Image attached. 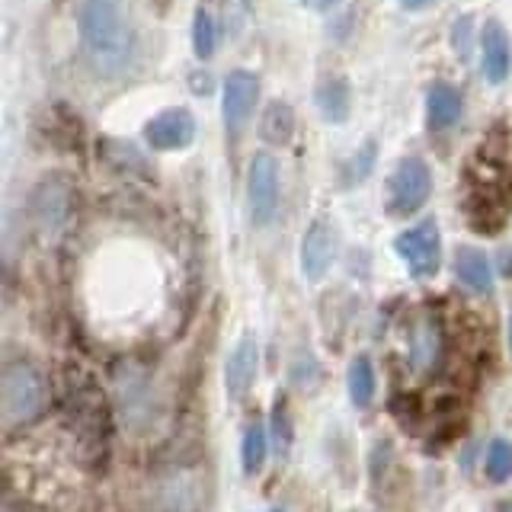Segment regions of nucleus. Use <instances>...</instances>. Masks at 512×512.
Wrapping results in <instances>:
<instances>
[{
    "instance_id": "obj_13",
    "label": "nucleus",
    "mask_w": 512,
    "mask_h": 512,
    "mask_svg": "<svg viewBox=\"0 0 512 512\" xmlns=\"http://www.w3.org/2000/svg\"><path fill=\"white\" fill-rule=\"evenodd\" d=\"M455 276L464 288H471L474 295H490L496 272L493 263L487 260V253H480L474 247H461L455 253Z\"/></svg>"
},
{
    "instance_id": "obj_11",
    "label": "nucleus",
    "mask_w": 512,
    "mask_h": 512,
    "mask_svg": "<svg viewBox=\"0 0 512 512\" xmlns=\"http://www.w3.org/2000/svg\"><path fill=\"white\" fill-rule=\"evenodd\" d=\"M464 116V93L445 80H436L426 90V122L432 132H448Z\"/></svg>"
},
{
    "instance_id": "obj_23",
    "label": "nucleus",
    "mask_w": 512,
    "mask_h": 512,
    "mask_svg": "<svg viewBox=\"0 0 512 512\" xmlns=\"http://www.w3.org/2000/svg\"><path fill=\"white\" fill-rule=\"evenodd\" d=\"M272 439H276L279 452H288V445H292V426H288V416L282 407L272 416Z\"/></svg>"
},
{
    "instance_id": "obj_17",
    "label": "nucleus",
    "mask_w": 512,
    "mask_h": 512,
    "mask_svg": "<svg viewBox=\"0 0 512 512\" xmlns=\"http://www.w3.org/2000/svg\"><path fill=\"white\" fill-rule=\"evenodd\" d=\"M36 212H39L42 231H58L64 215H68V196H64V189L55 183H45L36 192Z\"/></svg>"
},
{
    "instance_id": "obj_19",
    "label": "nucleus",
    "mask_w": 512,
    "mask_h": 512,
    "mask_svg": "<svg viewBox=\"0 0 512 512\" xmlns=\"http://www.w3.org/2000/svg\"><path fill=\"white\" fill-rule=\"evenodd\" d=\"M215 48H218V23L205 7H199L196 16H192V52H196L199 61H208L215 55Z\"/></svg>"
},
{
    "instance_id": "obj_12",
    "label": "nucleus",
    "mask_w": 512,
    "mask_h": 512,
    "mask_svg": "<svg viewBox=\"0 0 512 512\" xmlns=\"http://www.w3.org/2000/svg\"><path fill=\"white\" fill-rule=\"evenodd\" d=\"M314 106L330 125H343L352 112V87L343 74H327L314 87Z\"/></svg>"
},
{
    "instance_id": "obj_21",
    "label": "nucleus",
    "mask_w": 512,
    "mask_h": 512,
    "mask_svg": "<svg viewBox=\"0 0 512 512\" xmlns=\"http://www.w3.org/2000/svg\"><path fill=\"white\" fill-rule=\"evenodd\" d=\"M375 160H378V144L375 141H365L362 148L356 154H349V160L343 164V173H340L343 186H359V183H365L368 173L375 170Z\"/></svg>"
},
{
    "instance_id": "obj_6",
    "label": "nucleus",
    "mask_w": 512,
    "mask_h": 512,
    "mask_svg": "<svg viewBox=\"0 0 512 512\" xmlns=\"http://www.w3.org/2000/svg\"><path fill=\"white\" fill-rule=\"evenodd\" d=\"M256 103H260V77L247 68H237L224 77L221 84V119L228 135H240L253 119Z\"/></svg>"
},
{
    "instance_id": "obj_18",
    "label": "nucleus",
    "mask_w": 512,
    "mask_h": 512,
    "mask_svg": "<svg viewBox=\"0 0 512 512\" xmlns=\"http://www.w3.org/2000/svg\"><path fill=\"white\" fill-rule=\"evenodd\" d=\"M410 359L416 368H429L436 365L439 359V330L432 320H423V324L413 327V336H410Z\"/></svg>"
},
{
    "instance_id": "obj_27",
    "label": "nucleus",
    "mask_w": 512,
    "mask_h": 512,
    "mask_svg": "<svg viewBox=\"0 0 512 512\" xmlns=\"http://www.w3.org/2000/svg\"><path fill=\"white\" fill-rule=\"evenodd\" d=\"M493 512H512V500H500L493 506Z\"/></svg>"
},
{
    "instance_id": "obj_9",
    "label": "nucleus",
    "mask_w": 512,
    "mask_h": 512,
    "mask_svg": "<svg viewBox=\"0 0 512 512\" xmlns=\"http://www.w3.org/2000/svg\"><path fill=\"white\" fill-rule=\"evenodd\" d=\"M333 260H336V234L330 228V221L317 218L301 237V253H298L301 276L308 282H320L330 272Z\"/></svg>"
},
{
    "instance_id": "obj_1",
    "label": "nucleus",
    "mask_w": 512,
    "mask_h": 512,
    "mask_svg": "<svg viewBox=\"0 0 512 512\" xmlns=\"http://www.w3.org/2000/svg\"><path fill=\"white\" fill-rule=\"evenodd\" d=\"M84 55L106 77L125 74L138 58L141 29L132 0H74Z\"/></svg>"
},
{
    "instance_id": "obj_16",
    "label": "nucleus",
    "mask_w": 512,
    "mask_h": 512,
    "mask_svg": "<svg viewBox=\"0 0 512 512\" xmlns=\"http://www.w3.org/2000/svg\"><path fill=\"white\" fill-rule=\"evenodd\" d=\"M260 135L269 141V144H288L295 135V112L288 103L276 100L269 103L266 112H263V122H260Z\"/></svg>"
},
{
    "instance_id": "obj_2",
    "label": "nucleus",
    "mask_w": 512,
    "mask_h": 512,
    "mask_svg": "<svg viewBox=\"0 0 512 512\" xmlns=\"http://www.w3.org/2000/svg\"><path fill=\"white\" fill-rule=\"evenodd\" d=\"M45 404V381L36 365L29 362H10L0 378V413H4V426L16 429L26 426L39 416Z\"/></svg>"
},
{
    "instance_id": "obj_24",
    "label": "nucleus",
    "mask_w": 512,
    "mask_h": 512,
    "mask_svg": "<svg viewBox=\"0 0 512 512\" xmlns=\"http://www.w3.org/2000/svg\"><path fill=\"white\" fill-rule=\"evenodd\" d=\"M304 7H311V10H333L340 0H301Z\"/></svg>"
},
{
    "instance_id": "obj_8",
    "label": "nucleus",
    "mask_w": 512,
    "mask_h": 512,
    "mask_svg": "<svg viewBox=\"0 0 512 512\" xmlns=\"http://www.w3.org/2000/svg\"><path fill=\"white\" fill-rule=\"evenodd\" d=\"M256 375H260V343L253 336H240L224 359V391H228L231 404L250 397Z\"/></svg>"
},
{
    "instance_id": "obj_20",
    "label": "nucleus",
    "mask_w": 512,
    "mask_h": 512,
    "mask_svg": "<svg viewBox=\"0 0 512 512\" xmlns=\"http://www.w3.org/2000/svg\"><path fill=\"white\" fill-rule=\"evenodd\" d=\"M484 474L493 484H506L512 477V442L496 436L490 445H487V455H484Z\"/></svg>"
},
{
    "instance_id": "obj_25",
    "label": "nucleus",
    "mask_w": 512,
    "mask_h": 512,
    "mask_svg": "<svg viewBox=\"0 0 512 512\" xmlns=\"http://www.w3.org/2000/svg\"><path fill=\"white\" fill-rule=\"evenodd\" d=\"M397 4L404 7V10H410V13H416V10H426L432 0H397Z\"/></svg>"
},
{
    "instance_id": "obj_14",
    "label": "nucleus",
    "mask_w": 512,
    "mask_h": 512,
    "mask_svg": "<svg viewBox=\"0 0 512 512\" xmlns=\"http://www.w3.org/2000/svg\"><path fill=\"white\" fill-rule=\"evenodd\" d=\"M346 391L352 407L368 410L375 404V394H378V375H375V365L368 356H356L346 368Z\"/></svg>"
},
{
    "instance_id": "obj_3",
    "label": "nucleus",
    "mask_w": 512,
    "mask_h": 512,
    "mask_svg": "<svg viewBox=\"0 0 512 512\" xmlns=\"http://www.w3.org/2000/svg\"><path fill=\"white\" fill-rule=\"evenodd\" d=\"M432 196V170L423 157H400L388 176V192H384V208L394 218H410L429 202Z\"/></svg>"
},
{
    "instance_id": "obj_4",
    "label": "nucleus",
    "mask_w": 512,
    "mask_h": 512,
    "mask_svg": "<svg viewBox=\"0 0 512 512\" xmlns=\"http://www.w3.org/2000/svg\"><path fill=\"white\" fill-rule=\"evenodd\" d=\"M394 253L413 279H432L442 266V231L436 221L410 224L394 237Z\"/></svg>"
},
{
    "instance_id": "obj_28",
    "label": "nucleus",
    "mask_w": 512,
    "mask_h": 512,
    "mask_svg": "<svg viewBox=\"0 0 512 512\" xmlns=\"http://www.w3.org/2000/svg\"><path fill=\"white\" fill-rule=\"evenodd\" d=\"M269 512H285V509H269Z\"/></svg>"
},
{
    "instance_id": "obj_26",
    "label": "nucleus",
    "mask_w": 512,
    "mask_h": 512,
    "mask_svg": "<svg viewBox=\"0 0 512 512\" xmlns=\"http://www.w3.org/2000/svg\"><path fill=\"white\" fill-rule=\"evenodd\" d=\"M506 343H509V359H512V311H509V320H506Z\"/></svg>"
},
{
    "instance_id": "obj_7",
    "label": "nucleus",
    "mask_w": 512,
    "mask_h": 512,
    "mask_svg": "<svg viewBox=\"0 0 512 512\" xmlns=\"http://www.w3.org/2000/svg\"><path fill=\"white\" fill-rule=\"evenodd\" d=\"M196 141V116L186 106L160 109L144 122V144L154 151H186Z\"/></svg>"
},
{
    "instance_id": "obj_5",
    "label": "nucleus",
    "mask_w": 512,
    "mask_h": 512,
    "mask_svg": "<svg viewBox=\"0 0 512 512\" xmlns=\"http://www.w3.org/2000/svg\"><path fill=\"white\" fill-rule=\"evenodd\" d=\"M279 196V160L266 151L253 154L247 167V215L256 228H269L272 224V218L279 212Z\"/></svg>"
},
{
    "instance_id": "obj_15",
    "label": "nucleus",
    "mask_w": 512,
    "mask_h": 512,
    "mask_svg": "<svg viewBox=\"0 0 512 512\" xmlns=\"http://www.w3.org/2000/svg\"><path fill=\"white\" fill-rule=\"evenodd\" d=\"M269 458V429L263 423H250L240 439V464L244 474H260Z\"/></svg>"
},
{
    "instance_id": "obj_29",
    "label": "nucleus",
    "mask_w": 512,
    "mask_h": 512,
    "mask_svg": "<svg viewBox=\"0 0 512 512\" xmlns=\"http://www.w3.org/2000/svg\"><path fill=\"white\" fill-rule=\"evenodd\" d=\"M7 512H20V509H7Z\"/></svg>"
},
{
    "instance_id": "obj_10",
    "label": "nucleus",
    "mask_w": 512,
    "mask_h": 512,
    "mask_svg": "<svg viewBox=\"0 0 512 512\" xmlns=\"http://www.w3.org/2000/svg\"><path fill=\"white\" fill-rule=\"evenodd\" d=\"M480 74H484L487 84H503L512 68V42L509 32L500 20H487L480 29Z\"/></svg>"
},
{
    "instance_id": "obj_22",
    "label": "nucleus",
    "mask_w": 512,
    "mask_h": 512,
    "mask_svg": "<svg viewBox=\"0 0 512 512\" xmlns=\"http://www.w3.org/2000/svg\"><path fill=\"white\" fill-rule=\"evenodd\" d=\"M448 42H452L455 58H461V61L471 58V52H474V16L471 13L455 16L452 32H448Z\"/></svg>"
}]
</instances>
